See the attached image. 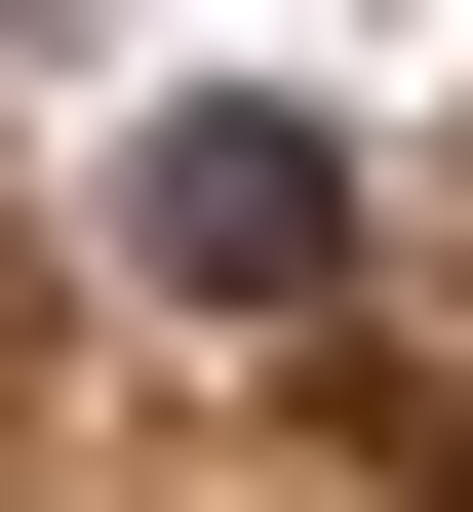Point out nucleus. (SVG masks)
<instances>
[{"instance_id": "nucleus-1", "label": "nucleus", "mask_w": 473, "mask_h": 512, "mask_svg": "<svg viewBox=\"0 0 473 512\" xmlns=\"http://www.w3.org/2000/svg\"><path fill=\"white\" fill-rule=\"evenodd\" d=\"M119 237L198 276V316H316V276H355V158H316V119H158V158H119Z\"/></svg>"}]
</instances>
